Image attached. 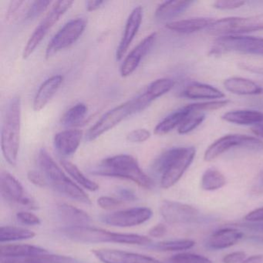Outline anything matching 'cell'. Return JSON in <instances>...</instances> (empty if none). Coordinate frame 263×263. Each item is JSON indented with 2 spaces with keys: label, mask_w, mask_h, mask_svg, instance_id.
I'll return each instance as SVG.
<instances>
[{
  "label": "cell",
  "mask_w": 263,
  "mask_h": 263,
  "mask_svg": "<svg viewBox=\"0 0 263 263\" xmlns=\"http://www.w3.org/2000/svg\"><path fill=\"white\" fill-rule=\"evenodd\" d=\"M27 178L30 182L39 187H45L48 184L42 172H38L36 171H30L27 174Z\"/></svg>",
  "instance_id": "ee69618b"
},
{
  "label": "cell",
  "mask_w": 263,
  "mask_h": 263,
  "mask_svg": "<svg viewBox=\"0 0 263 263\" xmlns=\"http://www.w3.org/2000/svg\"><path fill=\"white\" fill-rule=\"evenodd\" d=\"M104 4V1H101V0H96V1L90 0V1H87L86 3V8H87L88 12L95 11V10H98Z\"/></svg>",
  "instance_id": "816d5d0a"
},
{
  "label": "cell",
  "mask_w": 263,
  "mask_h": 263,
  "mask_svg": "<svg viewBox=\"0 0 263 263\" xmlns=\"http://www.w3.org/2000/svg\"><path fill=\"white\" fill-rule=\"evenodd\" d=\"M118 194L122 201H135L137 200L136 194L133 191L126 187L118 189Z\"/></svg>",
  "instance_id": "7dc6e473"
},
{
  "label": "cell",
  "mask_w": 263,
  "mask_h": 263,
  "mask_svg": "<svg viewBox=\"0 0 263 263\" xmlns=\"http://www.w3.org/2000/svg\"><path fill=\"white\" fill-rule=\"evenodd\" d=\"M245 219L249 222L263 221V207L251 211L245 216Z\"/></svg>",
  "instance_id": "bcb514c9"
},
{
  "label": "cell",
  "mask_w": 263,
  "mask_h": 263,
  "mask_svg": "<svg viewBox=\"0 0 263 263\" xmlns=\"http://www.w3.org/2000/svg\"><path fill=\"white\" fill-rule=\"evenodd\" d=\"M21 100L13 97L7 106L2 130L1 148L6 161L12 166L17 163L18 153L21 144Z\"/></svg>",
  "instance_id": "277c9868"
},
{
  "label": "cell",
  "mask_w": 263,
  "mask_h": 263,
  "mask_svg": "<svg viewBox=\"0 0 263 263\" xmlns=\"http://www.w3.org/2000/svg\"><path fill=\"white\" fill-rule=\"evenodd\" d=\"M83 132L79 130H66L55 135L53 145L57 152L62 157H69L75 154L81 144Z\"/></svg>",
  "instance_id": "ac0fdd59"
},
{
  "label": "cell",
  "mask_w": 263,
  "mask_h": 263,
  "mask_svg": "<svg viewBox=\"0 0 263 263\" xmlns=\"http://www.w3.org/2000/svg\"><path fill=\"white\" fill-rule=\"evenodd\" d=\"M93 255L103 263H161L156 258L115 249H95Z\"/></svg>",
  "instance_id": "9a60e30c"
},
{
  "label": "cell",
  "mask_w": 263,
  "mask_h": 263,
  "mask_svg": "<svg viewBox=\"0 0 263 263\" xmlns=\"http://www.w3.org/2000/svg\"><path fill=\"white\" fill-rule=\"evenodd\" d=\"M191 110H192L190 106L187 104L167 115L155 127L154 130L155 135L161 136V135H167L176 127L178 128L184 119L187 118V115L190 114Z\"/></svg>",
  "instance_id": "83f0119b"
},
{
  "label": "cell",
  "mask_w": 263,
  "mask_h": 263,
  "mask_svg": "<svg viewBox=\"0 0 263 263\" xmlns=\"http://www.w3.org/2000/svg\"><path fill=\"white\" fill-rule=\"evenodd\" d=\"M226 53L263 57V38L242 35L219 36L214 42L210 53L216 55Z\"/></svg>",
  "instance_id": "52a82bcc"
},
{
  "label": "cell",
  "mask_w": 263,
  "mask_h": 263,
  "mask_svg": "<svg viewBox=\"0 0 263 263\" xmlns=\"http://www.w3.org/2000/svg\"><path fill=\"white\" fill-rule=\"evenodd\" d=\"M86 26L85 20L81 18L67 23L49 42L46 49V58L50 59L58 52L73 45L84 33Z\"/></svg>",
  "instance_id": "8fae6325"
},
{
  "label": "cell",
  "mask_w": 263,
  "mask_h": 263,
  "mask_svg": "<svg viewBox=\"0 0 263 263\" xmlns=\"http://www.w3.org/2000/svg\"><path fill=\"white\" fill-rule=\"evenodd\" d=\"M36 234L33 231L15 226H2L0 228V242L22 241L33 238Z\"/></svg>",
  "instance_id": "d6a6232c"
},
{
  "label": "cell",
  "mask_w": 263,
  "mask_h": 263,
  "mask_svg": "<svg viewBox=\"0 0 263 263\" xmlns=\"http://www.w3.org/2000/svg\"><path fill=\"white\" fill-rule=\"evenodd\" d=\"M63 81L64 77L61 75H54L46 80L41 84L33 100V107L35 111H40L47 106L55 93L59 90Z\"/></svg>",
  "instance_id": "ffe728a7"
},
{
  "label": "cell",
  "mask_w": 263,
  "mask_h": 263,
  "mask_svg": "<svg viewBox=\"0 0 263 263\" xmlns=\"http://www.w3.org/2000/svg\"><path fill=\"white\" fill-rule=\"evenodd\" d=\"M61 165L64 167V170L71 176L72 178L75 180L80 185L82 186L87 190L90 192H95L99 189V185L95 181H91L82 173L81 170L70 161L67 160H61Z\"/></svg>",
  "instance_id": "836d02e7"
},
{
  "label": "cell",
  "mask_w": 263,
  "mask_h": 263,
  "mask_svg": "<svg viewBox=\"0 0 263 263\" xmlns=\"http://www.w3.org/2000/svg\"><path fill=\"white\" fill-rule=\"evenodd\" d=\"M60 232L68 239L84 244L121 243L149 246L152 241L150 238L144 235L111 232L89 226H65Z\"/></svg>",
  "instance_id": "3957f363"
},
{
  "label": "cell",
  "mask_w": 263,
  "mask_h": 263,
  "mask_svg": "<svg viewBox=\"0 0 263 263\" xmlns=\"http://www.w3.org/2000/svg\"><path fill=\"white\" fill-rule=\"evenodd\" d=\"M16 219L19 222L27 226H38L41 224V221L39 217L34 214L27 212H20L16 214Z\"/></svg>",
  "instance_id": "b9f144b4"
},
{
  "label": "cell",
  "mask_w": 263,
  "mask_h": 263,
  "mask_svg": "<svg viewBox=\"0 0 263 263\" xmlns=\"http://www.w3.org/2000/svg\"><path fill=\"white\" fill-rule=\"evenodd\" d=\"M151 133L147 129H137L127 135V140L130 143H143L150 138Z\"/></svg>",
  "instance_id": "60d3db41"
},
{
  "label": "cell",
  "mask_w": 263,
  "mask_h": 263,
  "mask_svg": "<svg viewBox=\"0 0 263 263\" xmlns=\"http://www.w3.org/2000/svg\"><path fill=\"white\" fill-rule=\"evenodd\" d=\"M195 147H173L163 152L153 164V170L161 175V186L170 189L182 178L195 159Z\"/></svg>",
  "instance_id": "6da1fadb"
},
{
  "label": "cell",
  "mask_w": 263,
  "mask_h": 263,
  "mask_svg": "<svg viewBox=\"0 0 263 263\" xmlns=\"http://www.w3.org/2000/svg\"><path fill=\"white\" fill-rule=\"evenodd\" d=\"M161 216L171 224H192L200 219L199 210L194 206L178 201H163L160 206Z\"/></svg>",
  "instance_id": "7c38bea8"
},
{
  "label": "cell",
  "mask_w": 263,
  "mask_h": 263,
  "mask_svg": "<svg viewBox=\"0 0 263 263\" xmlns=\"http://www.w3.org/2000/svg\"><path fill=\"white\" fill-rule=\"evenodd\" d=\"M0 191L2 196L11 204L23 206L28 209H37L36 201L26 195L21 183L9 172H1Z\"/></svg>",
  "instance_id": "4fadbf2b"
},
{
  "label": "cell",
  "mask_w": 263,
  "mask_h": 263,
  "mask_svg": "<svg viewBox=\"0 0 263 263\" xmlns=\"http://www.w3.org/2000/svg\"><path fill=\"white\" fill-rule=\"evenodd\" d=\"M241 67L245 70H249V71L255 72L257 73H263V68H259V67H255V66L241 64Z\"/></svg>",
  "instance_id": "11a10c76"
},
{
  "label": "cell",
  "mask_w": 263,
  "mask_h": 263,
  "mask_svg": "<svg viewBox=\"0 0 263 263\" xmlns=\"http://www.w3.org/2000/svg\"><path fill=\"white\" fill-rule=\"evenodd\" d=\"M50 1H35L30 6L27 13L26 18L27 20H35L39 17L43 13L46 11L50 5Z\"/></svg>",
  "instance_id": "f35d334b"
},
{
  "label": "cell",
  "mask_w": 263,
  "mask_h": 263,
  "mask_svg": "<svg viewBox=\"0 0 263 263\" xmlns=\"http://www.w3.org/2000/svg\"><path fill=\"white\" fill-rule=\"evenodd\" d=\"M229 103H230V101H228V100L207 101V102L192 104H190V107L192 110H196V111H201L205 113L206 111H211V110H215L223 108V107H226Z\"/></svg>",
  "instance_id": "74e56055"
},
{
  "label": "cell",
  "mask_w": 263,
  "mask_h": 263,
  "mask_svg": "<svg viewBox=\"0 0 263 263\" xmlns=\"http://www.w3.org/2000/svg\"><path fill=\"white\" fill-rule=\"evenodd\" d=\"M73 4L72 1H58L55 3L51 10L47 13L46 17L43 20L39 26L35 29L33 34L30 36V39L27 41V45L24 47V52H23V58L24 60L28 59L33 54L36 47L41 44L50 29L72 7Z\"/></svg>",
  "instance_id": "30bf717a"
},
{
  "label": "cell",
  "mask_w": 263,
  "mask_h": 263,
  "mask_svg": "<svg viewBox=\"0 0 263 263\" xmlns=\"http://www.w3.org/2000/svg\"><path fill=\"white\" fill-rule=\"evenodd\" d=\"M167 232V227L164 226V224H156V226L152 227V229L149 230V235L151 237H154V238H161V237L164 236Z\"/></svg>",
  "instance_id": "c3c4849f"
},
{
  "label": "cell",
  "mask_w": 263,
  "mask_h": 263,
  "mask_svg": "<svg viewBox=\"0 0 263 263\" xmlns=\"http://www.w3.org/2000/svg\"><path fill=\"white\" fill-rule=\"evenodd\" d=\"M157 33H153L144 38L124 60L121 67V75L123 78L132 75L136 70L141 63V60L149 53L155 41H156Z\"/></svg>",
  "instance_id": "2e32d148"
},
{
  "label": "cell",
  "mask_w": 263,
  "mask_h": 263,
  "mask_svg": "<svg viewBox=\"0 0 263 263\" xmlns=\"http://www.w3.org/2000/svg\"><path fill=\"white\" fill-rule=\"evenodd\" d=\"M207 30L210 34L219 36H241L252 32L262 31L263 14L223 18L215 21Z\"/></svg>",
  "instance_id": "8992f818"
},
{
  "label": "cell",
  "mask_w": 263,
  "mask_h": 263,
  "mask_svg": "<svg viewBox=\"0 0 263 263\" xmlns=\"http://www.w3.org/2000/svg\"><path fill=\"white\" fill-rule=\"evenodd\" d=\"M195 1H167L159 6L155 11V17L160 21L175 19L190 8Z\"/></svg>",
  "instance_id": "4316f807"
},
{
  "label": "cell",
  "mask_w": 263,
  "mask_h": 263,
  "mask_svg": "<svg viewBox=\"0 0 263 263\" xmlns=\"http://www.w3.org/2000/svg\"><path fill=\"white\" fill-rule=\"evenodd\" d=\"M241 263H263V255H252L246 258Z\"/></svg>",
  "instance_id": "db71d44e"
},
{
  "label": "cell",
  "mask_w": 263,
  "mask_h": 263,
  "mask_svg": "<svg viewBox=\"0 0 263 263\" xmlns=\"http://www.w3.org/2000/svg\"><path fill=\"white\" fill-rule=\"evenodd\" d=\"M169 263H213L209 258L190 252L177 254L169 258Z\"/></svg>",
  "instance_id": "8d00e7d4"
},
{
  "label": "cell",
  "mask_w": 263,
  "mask_h": 263,
  "mask_svg": "<svg viewBox=\"0 0 263 263\" xmlns=\"http://www.w3.org/2000/svg\"><path fill=\"white\" fill-rule=\"evenodd\" d=\"M57 212L61 221L67 226H88L91 221L87 212L66 203L58 204Z\"/></svg>",
  "instance_id": "cb8c5ba5"
},
{
  "label": "cell",
  "mask_w": 263,
  "mask_h": 263,
  "mask_svg": "<svg viewBox=\"0 0 263 263\" xmlns=\"http://www.w3.org/2000/svg\"><path fill=\"white\" fill-rule=\"evenodd\" d=\"M235 147L253 152H263V141L256 137L249 135L238 134L224 135L209 146L204 152V160L208 162L214 161Z\"/></svg>",
  "instance_id": "ba28073f"
},
{
  "label": "cell",
  "mask_w": 263,
  "mask_h": 263,
  "mask_svg": "<svg viewBox=\"0 0 263 263\" xmlns=\"http://www.w3.org/2000/svg\"><path fill=\"white\" fill-rule=\"evenodd\" d=\"M212 18L196 17L181 21H171L166 24V28L181 34H191L204 29H209L215 22Z\"/></svg>",
  "instance_id": "7402d4cb"
},
{
  "label": "cell",
  "mask_w": 263,
  "mask_h": 263,
  "mask_svg": "<svg viewBox=\"0 0 263 263\" xmlns=\"http://www.w3.org/2000/svg\"><path fill=\"white\" fill-rule=\"evenodd\" d=\"M258 178H259L260 183L262 184L263 186V170L260 172L259 176H258Z\"/></svg>",
  "instance_id": "9f6ffc18"
},
{
  "label": "cell",
  "mask_w": 263,
  "mask_h": 263,
  "mask_svg": "<svg viewBox=\"0 0 263 263\" xmlns=\"http://www.w3.org/2000/svg\"><path fill=\"white\" fill-rule=\"evenodd\" d=\"M204 119H205V113L204 112L191 110L190 114L187 115L182 124L178 127V134L183 135L190 133L192 130H195L198 126L201 125Z\"/></svg>",
  "instance_id": "d590c367"
},
{
  "label": "cell",
  "mask_w": 263,
  "mask_h": 263,
  "mask_svg": "<svg viewBox=\"0 0 263 263\" xmlns=\"http://www.w3.org/2000/svg\"><path fill=\"white\" fill-rule=\"evenodd\" d=\"M244 236L241 231L233 228H224L214 232L208 239V248L214 250H221L232 247Z\"/></svg>",
  "instance_id": "44dd1931"
},
{
  "label": "cell",
  "mask_w": 263,
  "mask_h": 263,
  "mask_svg": "<svg viewBox=\"0 0 263 263\" xmlns=\"http://www.w3.org/2000/svg\"><path fill=\"white\" fill-rule=\"evenodd\" d=\"M98 204L102 209L110 210L121 206L123 201L113 197L101 196L98 198Z\"/></svg>",
  "instance_id": "7bdbcfd3"
},
{
  "label": "cell",
  "mask_w": 263,
  "mask_h": 263,
  "mask_svg": "<svg viewBox=\"0 0 263 263\" xmlns=\"http://www.w3.org/2000/svg\"><path fill=\"white\" fill-rule=\"evenodd\" d=\"M152 215L153 212L149 208H132L103 215L101 221L115 227H134L148 221Z\"/></svg>",
  "instance_id": "5bb4252c"
},
{
  "label": "cell",
  "mask_w": 263,
  "mask_h": 263,
  "mask_svg": "<svg viewBox=\"0 0 263 263\" xmlns=\"http://www.w3.org/2000/svg\"><path fill=\"white\" fill-rule=\"evenodd\" d=\"M38 164L47 183L55 191L75 201L90 204L91 201L88 195L64 174L46 149L40 151Z\"/></svg>",
  "instance_id": "5b68a950"
},
{
  "label": "cell",
  "mask_w": 263,
  "mask_h": 263,
  "mask_svg": "<svg viewBox=\"0 0 263 263\" xmlns=\"http://www.w3.org/2000/svg\"><path fill=\"white\" fill-rule=\"evenodd\" d=\"M1 263H84L73 257L67 255H44L22 258H1Z\"/></svg>",
  "instance_id": "f1b7e54d"
},
{
  "label": "cell",
  "mask_w": 263,
  "mask_h": 263,
  "mask_svg": "<svg viewBox=\"0 0 263 263\" xmlns=\"http://www.w3.org/2000/svg\"><path fill=\"white\" fill-rule=\"evenodd\" d=\"M246 258V252L242 251L231 252L222 258L224 263H241Z\"/></svg>",
  "instance_id": "f6af8a7d"
},
{
  "label": "cell",
  "mask_w": 263,
  "mask_h": 263,
  "mask_svg": "<svg viewBox=\"0 0 263 263\" xmlns=\"http://www.w3.org/2000/svg\"><path fill=\"white\" fill-rule=\"evenodd\" d=\"M47 253L46 249L30 245H1L0 247L1 258H22Z\"/></svg>",
  "instance_id": "f546056e"
},
{
  "label": "cell",
  "mask_w": 263,
  "mask_h": 263,
  "mask_svg": "<svg viewBox=\"0 0 263 263\" xmlns=\"http://www.w3.org/2000/svg\"><path fill=\"white\" fill-rule=\"evenodd\" d=\"M261 87H262V90H263V83H262V84H261Z\"/></svg>",
  "instance_id": "6f0895ef"
},
{
  "label": "cell",
  "mask_w": 263,
  "mask_h": 263,
  "mask_svg": "<svg viewBox=\"0 0 263 263\" xmlns=\"http://www.w3.org/2000/svg\"><path fill=\"white\" fill-rule=\"evenodd\" d=\"M226 90L234 95H258L263 93L262 87L259 84L246 78H228L223 83Z\"/></svg>",
  "instance_id": "d4e9b609"
},
{
  "label": "cell",
  "mask_w": 263,
  "mask_h": 263,
  "mask_svg": "<svg viewBox=\"0 0 263 263\" xmlns=\"http://www.w3.org/2000/svg\"><path fill=\"white\" fill-rule=\"evenodd\" d=\"M246 4L244 1L240 0H220L214 3V8L220 10H236Z\"/></svg>",
  "instance_id": "ab89813d"
},
{
  "label": "cell",
  "mask_w": 263,
  "mask_h": 263,
  "mask_svg": "<svg viewBox=\"0 0 263 263\" xmlns=\"http://www.w3.org/2000/svg\"><path fill=\"white\" fill-rule=\"evenodd\" d=\"M142 19L143 9L141 7L134 9L126 23L124 34L117 49L116 58L118 61H121L128 50L132 41L139 30Z\"/></svg>",
  "instance_id": "e0dca14e"
},
{
  "label": "cell",
  "mask_w": 263,
  "mask_h": 263,
  "mask_svg": "<svg viewBox=\"0 0 263 263\" xmlns=\"http://www.w3.org/2000/svg\"><path fill=\"white\" fill-rule=\"evenodd\" d=\"M93 175L124 178L136 183L146 189L154 187V181L140 167L132 155H118L101 161L91 171Z\"/></svg>",
  "instance_id": "7a4b0ae2"
},
{
  "label": "cell",
  "mask_w": 263,
  "mask_h": 263,
  "mask_svg": "<svg viewBox=\"0 0 263 263\" xmlns=\"http://www.w3.org/2000/svg\"><path fill=\"white\" fill-rule=\"evenodd\" d=\"M241 226L246 228V229H249V230L263 232V221L245 223V224H242Z\"/></svg>",
  "instance_id": "f907efd6"
},
{
  "label": "cell",
  "mask_w": 263,
  "mask_h": 263,
  "mask_svg": "<svg viewBox=\"0 0 263 263\" xmlns=\"http://www.w3.org/2000/svg\"><path fill=\"white\" fill-rule=\"evenodd\" d=\"M226 122L237 125L254 126L263 122V112L254 110H236L226 112L221 116Z\"/></svg>",
  "instance_id": "484cf974"
},
{
  "label": "cell",
  "mask_w": 263,
  "mask_h": 263,
  "mask_svg": "<svg viewBox=\"0 0 263 263\" xmlns=\"http://www.w3.org/2000/svg\"><path fill=\"white\" fill-rule=\"evenodd\" d=\"M195 241L190 239L170 240L163 241L152 245L151 248L163 252H177L187 250L195 246Z\"/></svg>",
  "instance_id": "e575fe53"
},
{
  "label": "cell",
  "mask_w": 263,
  "mask_h": 263,
  "mask_svg": "<svg viewBox=\"0 0 263 263\" xmlns=\"http://www.w3.org/2000/svg\"><path fill=\"white\" fill-rule=\"evenodd\" d=\"M175 86V81L170 78H161L149 84L144 93L137 97L141 110L147 108L155 100L170 91Z\"/></svg>",
  "instance_id": "d6986e66"
},
{
  "label": "cell",
  "mask_w": 263,
  "mask_h": 263,
  "mask_svg": "<svg viewBox=\"0 0 263 263\" xmlns=\"http://www.w3.org/2000/svg\"><path fill=\"white\" fill-rule=\"evenodd\" d=\"M138 112L139 110L135 98L117 106L103 115L101 119L98 120L95 125L89 129L86 135V140L87 141H95L106 132L116 127L127 117Z\"/></svg>",
  "instance_id": "9c48e42d"
},
{
  "label": "cell",
  "mask_w": 263,
  "mask_h": 263,
  "mask_svg": "<svg viewBox=\"0 0 263 263\" xmlns=\"http://www.w3.org/2000/svg\"><path fill=\"white\" fill-rule=\"evenodd\" d=\"M24 3V2H22V1H12V2L10 3L8 12H7V21H10V20H12V18L14 16V15L16 14V12L18 11L20 7H21V6Z\"/></svg>",
  "instance_id": "681fc988"
},
{
  "label": "cell",
  "mask_w": 263,
  "mask_h": 263,
  "mask_svg": "<svg viewBox=\"0 0 263 263\" xmlns=\"http://www.w3.org/2000/svg\"><path fill=\"white\" fill-rule=\"evenodd\" d=\"M251 130H252V133H253L255 136L258 137L259 138H262L263 139V122L252 126Z\"/></svg>",
  "instance_id": "f5cc1de1"
},
{
  "label": "cell",
  "mask_w": 263,
  "mask_h": 263,
  "mask_svg": "<svg viewBox=\"0 0 263 263\" xmlns=\"http://www.w3.org/2000/svg\"><path fill=\"white\" fill-rule=\"evenodd\" d=\"M88 111V107L84 103H78L69 109L61 119V124L64 127H72L81 125Z\"/></svg>",
  "instance_id": "1f68e13d"
},
{
  "label": "cell",
  "mask_w": 263,
  "mask_h": 263,
  "mask_svg": "<svg viewBox=\"0 0 263 263\" xmlns=\"http://www.w3.org/2000/svg\"><path fill=\"white\" fill-rule=\"evenodd\" d=\"M180 96L192 100H215L224 98L226 95L213 86L201 83L192 82L187 84L183 89Z\"/></svg>",
  "instance_id": "603a6c76"
},
{
  "label": "cell",
  "mask_w": 263,
  "mask_h": 263,
  "mask_svg": "<svg viewBox=\"0 0 263 263\" xmlns=\"http://www.w3.org/2000/svg\"><path fill=\"white\" fill-rule=\"evenodd\" d=\"M226 178L218 169L210 167L203 173L201 180V187L203 190L212 192L224 187Z\"/></svg>",
  "instance_id": "4dcf8cb0"
}]
</instances>
